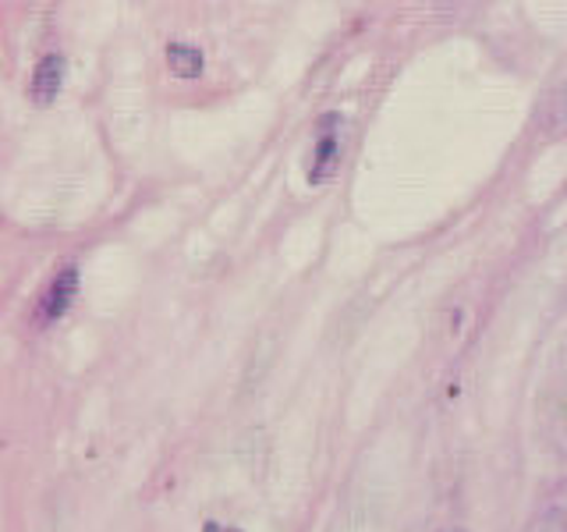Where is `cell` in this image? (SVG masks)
<instances>
[{
    "mask_svg": "<svg viewBox=\"0 0 567 532\" xmlns=\"http://www.w3.org/2000/svg\"><path fill=\"white\" fill-rule=\"evenodd\" d=\"M61 85H64V58H61V53H47V58L32 71L29 93H32L35 103L47 106V103H53V96L61 93Z\"/></svg>",
    "mask_w": 567,
    "mask_h": 532,
    "instance_id": "obj_3",
    "label": "cell"
},
{
    "mask_svg": "<svg viewBox=\"0 0 567 532\" xmlns=\"http://www.w3.org/2000/svg\"><path fill=\"white\" fill-rule=\"evenodd\" d=\"M79 291V270L75 266H64V270L50 280V288L40 301V319L43 324H53V319H61L71 306V298Z\"/></svg>",
    "mask_w": 567,
    "mask_h": 532,
    "instance_id": "obj_2",
    "label": "cell"
},
{
    "mask_svg": "<svg viewBox=\"0 0 567 532\" xmlns=\"http://www.w3.org/2000/svg\"><path fill=\"white\" fill-rule=\"evenodd\" d=\"M337 117H323L319 121V139H316V153H312V164H309V182L312 185H323L327 177H333V171L341 167V139H337Z\"/></svg>",
    "mask_w": 567,
    "mask_h": 532,
    "instance_id": "obj_1",
    "label": "cell"
},
{
    "mask_svg": "<svg viewBox=\"0 0 567 532\" xmlns=\"http://www.w3.org/2000/svg\"><path fill=\"white\" fill-rule=\"evenodd\" d=\"M440 532H465V529H454V525H451V529H440Z\"/></svg>",
    "mask_w": 567,
    "mask_h": 532,
    "instance_id": "obj_6",
    "label": "cell"
},
{
    "mask_svg": "<svg viewBox=\"0 0 567 532\" xmlns=\"http://www.w3.org/2000/svg\"><path fill=\"white\" fill-rule=\"evenodd\" d=\"M203 532H241V529L224 525V522H206V525H203Z\"/></svg>",
    "mask_w": 567,
    "mask_h": 532,
    "instance_id": "obj_5",
    "label": "cell"
},
{
    "mask_svg": "<svg viewBox=\"0 0 567 532\" xmlns=\"http://www.w3.org/2000/svg\"><path fill=\"white\" fill-rule=\"evenodd\" d=\"M167 64L177 79H199L203 75V53L195 50L192 43H171L167 47Z\"/></svg>",
    "mask_w": 567,
    "mask_h": 532,
    "instance_id": "obj_4",
    "label": "cell"
}]
</instances>
